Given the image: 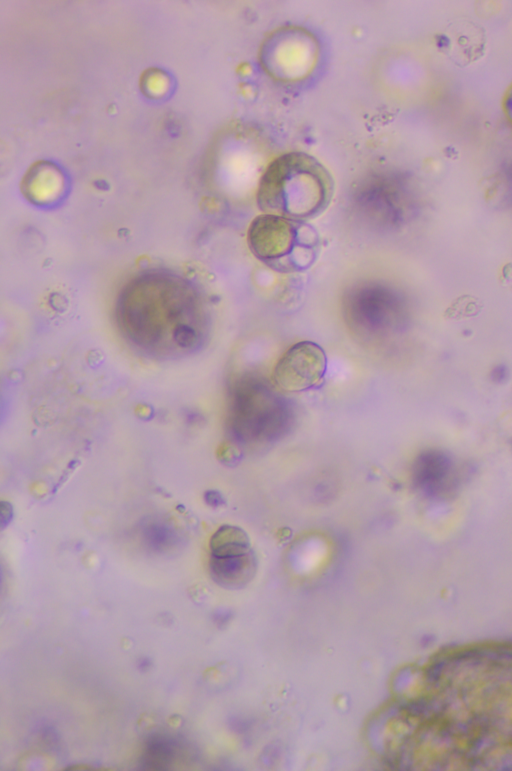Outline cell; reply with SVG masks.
Here are the masks:
<instances>
[{
	"label": "cell",
	"mask_w": 512,
	"mask_h": 771,
	"mask_svg": "<svg viewBox=\"0 0 512 771\" xmlns=\"http://www.w3.org/2000/svg\"><path fill=\"white\" fill-rule=\"evenodd\" d=\"M119 320L143 349L172 354L192 350L204 340L209 311L202 296L177 278L149 276L127 288Z\"/></svg>",
	"instance_id": "1"
},
{
	"label": "cell",
	"mask_w": 512,
	"mask_h": 771,
	"mask_svg": "<svg viewBox=\"0 0 512 771\" xmlns=\"http://www.w3.org/2000/svg\"><path fill=\"white\" fill-rule=\"evenodd\" d=\"M333 194V180L326 168L303 152L283 154L263 173L257 204L263 213L305 221L321 214Z\"/></svg>",
	"instance_id": "2"
},
{
	"label": "cell",
	"mask_w": 512,
	"mask_h": 771,
	"mask_svg": "<svg viewBox=\"0 0 512 771\" xmlns=\"http://www.w3.org/2000/svg\"><path fill=\"white\" fill-rule=\"evenodd\" d=\"M247 242L258 260L281 272L308 268L319 249L318 235L305 221L267 213L251 222Z\"/></svg>",
	"instance_id": "3"
},
{
	"label": "cell",
	"mask_w": 512,
	"mask_h": 771,
	"mask_svg": "<svg viewBox=\"0 0 512 771\" xmlns=\"http://www.w3.org/2000/svg\"><path fill=\"white\" fill-rule=\"evenodd\" d=\"M327 358L324 350L311 341L290 346L277 360L272 381L286 392H301L315 387L324 377Z\"/></svg>",
	"instance_id": "4"
},
{
	"label": "cell",
	"mask_w": 512,
	"mask_h": 771,
	"mask_svg": "<svg viewBox=\"0 0 512 771\" xmlns=\"http://www.w3.org/2000/svg\"><path fill=\"white\" fill-rule=\"evenodd\" d=\"M392 296L384 288L368 286L348 298V317L356 328L370 333L384 331L391 323Z\"/></svg>",
	"instance_id": "5"
},
{
	"label": "cell",
	"mask_w": 512,
	"mask_h": 771,
	"mask_svg": "<svg viewBox=\"0 0 512 771\" xmlns=\"http://www.w3.org/2000/svg\"><path fill=\"white\" fill-rule=\"evenodd\" d=\"M257 562L253 551L242 554L211 556L212 579L220 586L236 589L245 586L255 575Z\"/></svg>",
	"instance_id": "6"
},
{
	"label": "cell",
	"mask_w": 512,
	"mask_h": 771,
	"mask_svg": "<svg viewBox=\"0 0 512 771\" xmlns=\"http://www.w3.org/2000/svg\"><path fill=\"white\" fill-rule=\"evenodd\" d=\"M209 546L211 556L242 554L252 550L247 533L229 524L222 525L214 532Z\"/></svg>",
	"instance_id": "7"
},
{
	"label": "cell",
	"mask_w": 512,
	"mask_h": 771,
	"mask_svg": "<svg viewBox=\"0 0 512 771\" xmlns=\"http://www.w3.org/2000/svg\"><path fill=\"white\" fill-rule=\"evenodd\" d=\"M480 311V302L471 296H462L447 309L450 318L471 317Z\"/></svg>",
	"instance_id": "8"
},
{
	"label": "cell",
	"mask_w": 512,
	"mask_h": 771,
	"mask_svg": "<svg viewBox=\"0 0 512 771\" xmlns=\"http://www.w3.org/2000/svg\"><path fill=\"white\" fill-rule=\"evenodd\" d=\"M148 540L152 546L159 549L167 546L173 540V531L162 523H152L147 529Z\"/></svg>",
	"instance_id": "9"
},
{
	"label": "cell",
	"mask_w": 512,
	"mask_h": 771,
	"mask_svg": "<svg viewBox=\"0 0 512 771\" xmlns=\"http://www.w3.org/2000/svg\"><path fill=\"white\" fill-rule=\"evenodd\" d=\"M171 753L170 746L161 739L153 740L148 746V758L154 763L168 760Z\"/></svg>",
	"instance_id": "10"
},
{
	"label": "cell",
	"mask_w": 512,
	"mask_h": 771,
	"mask_svg": "<svg viewBox=\"0 0 512 771\" xmlns=\"http://www.w3.org/2000/svg\"><path fill=\"white\" fill-rule=\"evenodd\" d=\"M151 666V661L148 658H142L138 663V668L142 671H146Z\"/></svg>",
	"instance_id": "11"
}]
</instances>
